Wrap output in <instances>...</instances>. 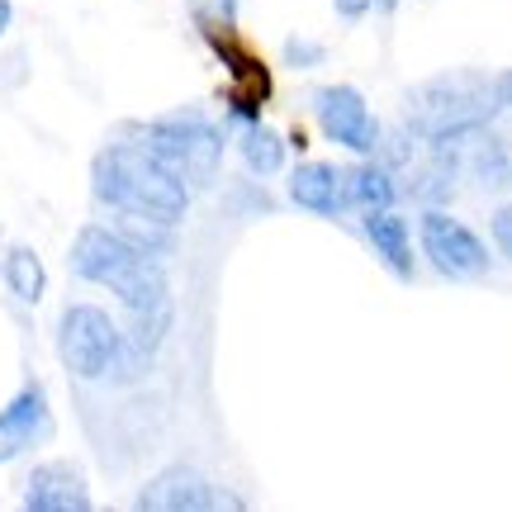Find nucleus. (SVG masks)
<instances>
[{
  "label": "nucleus",
  "mask_w": 512,
  "mask_h": 512,
  "mask_svg": "<svg viewBox=\"0 0 512 512\" xmlns=\"http://www.w3.org/2000/svg\"><path fill=\"white\" fill-rule=\"evenodd\" d=\"M200 38L209 43V53L223 62V72L233 81V95H247L256 105L271 100V72H266V62L242 43L238 29H200Z\"/></svg>",
  "instance_id": "12"
},
{
  "label": "nucleus",
  "mask_w": 512,
  "mask_h": 512,
  "mask_svg": "<svg viewBox=\"0 0 512 512\" xmlns=\"http://www.w3.org/2000/svg\"><path fill=\"white\" fill-rule=\"evenodd\" d=\"M498 91H503V110H512V72L498 76Z\"/></svg>",
  "instance_id": "23"
},
{
  "label": "nucleus",
  "mask_w": 512,
  "mask_h": 512,
  "mask_svg": "<svg viewBox=\"0 0 512 512\" xmlns=\"http://www.w3.org/2000/svg\"><path fill=\"white\" fill-rule=\"evenodd\" d=\"M72 275L86 285L110 290L128 313H152L171 309V285H166L162 256L133 247L128 238H119L110 223H86L72 238Z\"/></svg>",
  "instance_id": "2"
},
{
  "label": "nucleus",
  "mask_w": 512,
  "mask_h": 512,
  "mask_svg": "<svg viewBox=\"0 0 512 512\" xmlns=\"http://www.w3.org/2000/svg\"><path fill=\"white\" fill-rule=\"evenodd\" d=\"M418 242H422V256L432 261V271L446 275V280H479L489 275V247L479 242V233L470 223L451 219L446 209H422L418 219Z\"/></svg>",
  "instance_id": "6"
},
{
  "label": "nucleus",
  "mask_w": 512,
  "mask_h": 512,
  "mask_svg": "<svg viewBox=\"0 0 512 512\" xmlns=\"http://www.w3.org/2000/svg\"><path fill=\"white\" fill-rule=\"evenodd\" d=\"M313 119L323 128V138L347 147L351 157H375L380 152L384 124L356 86H323V91H313Z\"/></svg>",
  "instance_id": "7"
},
{
  "label": "nucleus",
  "mask_w": 512,
  "mask_h": 512,
  "mask_svg": "<svg viewBox=\"0 0 512 512\" xmlns=\"http://www.w3.org/2000/svg\"><path fill=\"white\" fill-rule=\"evenodd\" d=\"M380 5H384V10H399V5H403V0H380Z\"/></svg>",
  "instance_id": "24"
},
{
  "label": "nucleus",
  "mask_w": 512,
  "mask_h": 512,
  "mask_svg": "<svg viewBox=\"0 0 512 512\" xmlns=\"http://www.w3.org/2000/svg\"><path fill=\"white\" fill-rule=\"evenodd\" d=\"M285 195H290V204H299L304 214H318V219H342L351 209L347 171L332 162H299L290 171Z\"/></svg>",
  "instance_id": "11"
},
{
  "label": "nucleus",
  "mask_w": 512,
  "mask_h": 512,
  "mask_svg": "<svg viewBox=\"0 0 512 512\" xmlns=\"http://www.w3.org/2000/svg\"><path fill=\"white\" fill-rule=\"evenodd\" d=\"M238 152H242V166H247L252 176H275V171L285 166V138H280L275 128H266L261 119L238 133Z\"/></svg>",
  "instance_id": "17"
},
{
  "label": "nucleus",
  "mask_w": 512,
  "mask_h": 512,
  "mask_svg": "<svg viewBox=\"0 0 512 512\" xmlns=\"http://www.w3.org/2000/svg\"><path fill=\"white\" fill-rule=\"evenodd\" d=\"M323 57H328V48H323V43H313V38H304V34H290V43H285V62H290L294 72H313V67H323Z\"/></svg>",
  "instance_id": "19"
},
{
  "label": "nucleus",
  "mask_w": 512,
  "mask_h": 512,
  "mask_svg": "<svg viewBox=\"0 0 512 512\" xmlns=\"http://www.w3.org/2000/svg\"><path fill=\"white\" fill-rule=\"evenodd\" d=\"M0 252H5V233H0Z\"/></svg>",
  "instance_id": "25"
},
{
  "label": "nucleus",
  "mask_w": 512,
  "mask_h": 512,
  "mask_svg": "<svg viewBox=\"0 0 512 512\" xmlns=\"http://www.w3.org/2000/svg\"><path fill=\"white\" fill-rule=\"evenodd\" d=\"M0 280H5L10 299H19L24 309L43 304V294H48V266H43V256H38L34 247H24V242H10V247L0 252Z\"/></svg>",
  "instance_id": "15"
},
{
  "label": "nucleus",
  "mask_w": 512,
  "mask_h": 512,
  "mask_svg": "<svg viewBox=\"0 0 512 512\" xmlns=\"http://www.w3.org/2000/svg\"><path fill=\"white\" fill-rule=\"evenodd\" d=\"M53 427H57L53 399H48L43 380H24L15 394H10V403L0 408V465L38 451L43 441L53 437Z\"/></svg>",
  "instance_id": "9"
},
{
  "label": "nucleus",
  "mask_w": 512,
  "mask_h": 512,
  "mask_svg": "<svg viewBox=\"0 0 512 512\" xmlns=\"http://www.w3.org/2000/svg\"><path fill=\"white\" fill-rule=\"evenodd\" d=\"M133 138L162 157L185 185L190 195H200L209 185L219 181V166H223V128L214 119H204L200 110H171L157 114L147 124H133Z\"/></svg>",
  "instance_id": "5"
},
{
  "label": "nucleus",
  "mask_w": 512,
  "mask_h": 512,
  "mask_svg": "<svg viewBox=\"0 0 512 512\" xmlns=\"http://www.w3.org/2000/svg\"><path fill=\"white\" fill-rule=\"evenodd\" d=\"M361 233H366V242L380 252V261L389 271L399 275V280H413L418 261H413V233H408V219H403V214H394V209H366Z\"/></svg>",
  "instance_id": "13"
},
{
  "label": "nucleus",
  "mask_w": 512,
  "mask_h": 512,
  "mask_svg": "<svg viewBox=\"0 0 512 512\" xmlns=\"http://www.w3.org/2000/svg\"><path fill=\"white\" fill-rule=\"evenodd\" d=\"M133 508L138 512H242L247 498L228 494L223 484L204 479L200 470H190V465H171V470L152 475L143 489L133 494Z\"/></svg>",
  "instance_id": "8"
},
{
  "label": "nucleus",
  "mask_w": 512,
  "mask_h": 512,
  "mask_svg": "<svg viewBox=\"0 0 512 512\" xmlns=\"http://www.w3.org/2000/svg\"><path fill=\"white\" fill-rule=\"evenodd\" d=\"M57 361L76 380H138L147 366L138 351L128 347L124 328L114 323L100 304H67L57 318Z\"/></svg>",
  "instance_id": "4"
},
{
  "label": "nucleus",
  "mask_w": 512,
  "mask_h": 512,
  "mask_svg": "<svg viewBox=\"0 0 512 512\" xmlns=\"http://www.w3.org/2000/svg\"><path fill=\"white\" fill-rule=\"evenodd\" d=\"M503 110V91L498 76L484 72H441L418 81L413 91H403V128L418 143H460L475 128L494 124V114Z\"/></svg>",
  "instance_id": "3"
},
{
  "label": "nucleus",
  "mask_w": 512,
  "mask_h": 512,
  "mask_svg": "<svg viewBox=\"0 0 512 512\" xmlns=\"http://www.w3.org/2000/svg\"><path fill=\"white\" fill-rule=\"evenodd\" d=\"M347 195L361 214H366V209H394V200H399V176H394L380 157H366V166L347 171Z\"/></svg>",
  "instance_id": "16"
},
{
  "label": "nucleus",
  "mask_w": 512,
  "mask_h": 512,
  "mask_svg": "<svg viewBox=\"0 0 512 512\" xmlns=\"http://www.w3.org/2000/svg\"><path fill=\"white\" fill-rule=\"evenodd\" d=\"M19 503L29 512H91V484L76 460H43L29 470Z\"/></svg>",
  "instance_id": "10"
},
{
  "label": "nucleus",
  "mask_w": 512,
  "mask_h": 512,
  "mask_svg": "<svg viewBox=\"0 0 512 512\" xmlns=\"http://www.w3.org/2000/svg\"><path fill=\"white\" fill-rule=\"evenodd\" d=\"M332 10L347 19V24H356V19H366L375 10V0H332Z\"/></svg>",
  "instance_id": "21"
},
{
  "label": "nucleus",
  "mask_w": 512,
  "mask_h": 512,
  "mask_svg": "<svg viewBox=\"0 0 512 512\" xmlns=\"http://www.w3.org/2000/svg\"><path fill=\"white\" fill-rule=\"evenodd\" d=\"M460 162L475 171V181L484 190H512V143L498 138L489 124L475 128L470 138H460Z\"/></svg>",
  "instance_id": "14"
},
{
  "label": "nucleus",
  "mask_w": 512,
  "mask_h": 512,
  "mask_svg": "<svg viewBox=\"0 0 512 512\" xmlns=\"http://www.w3.org/2000/svg\"><path fill=\"white\" fill-rule=\"evenodd\" d=\"M489 228H494V247L512 261V204L494 209V219H489Z\"/></svg>",
  "instance_id": "20"
},
{
  "label": "nucleus",
  "mask_w": 512,
  "mask_h": 512,
  "mask_svg": "<svg viewBox=\"0 0 512 512\" xmlns=\"http://www.w3.org/2000/svg\"><path fill=\"white\" fill-rule=\"evenodd\" d=\"M91 195L95 204H105L110 214H138V219H157V223H176L190 209V185L162 162L152 157L138 138L128 143H110L95 152L91 162Z\"/></svg>",
  "instance_id": "1"
},
{
  "label": "nucleus",
  "mask_w": 512,
  "mask_h": 512,
  "mask_svg": "<svg viewBox=\"0 0 512 512\" xmlns=\"http://www.w3.org/2000/svg\"><path fill=\"white\" fill-rule=\"evenodd\" d=\"M10 24H15V0H0V38L10 34Z\"/></svg>",
  "instance_id": "22"
},
{
  "label": "nucleus",
  "mask_w": 512,
  "mask_h": 512,
  "mask_svg": "<svg viewBox=\"0 0 512 512\" xmlns=\"http://www.w3.org/2000/svg\"><path fill=\"white\" fill-rule=\"evenodd\" d=\"M195 29H238L242 0H185Z\"/></svg>",
  "instance_id": "18"
}]
</instances>
